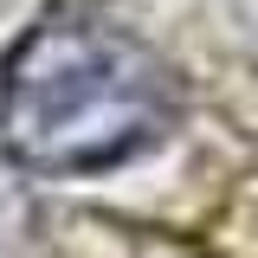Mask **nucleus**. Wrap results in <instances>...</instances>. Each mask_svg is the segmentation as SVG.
Here are the masks:
<instances>
[{"instance_id":"nucleus-1","label":"nucleus","mask_w":258,"mask_h":258,"mask_svg":"<svg viewBox=\"0 0 258 258\" xmlns=\"http://www.w3.org/2000/svg\"><path fill=\"white\" fill-rule=\"evenodd\" d=\"M174 123V71L149 39L97 7H58L7 52L0 161L78 181L149 155Z\"/></svg>"}]
</instances>
